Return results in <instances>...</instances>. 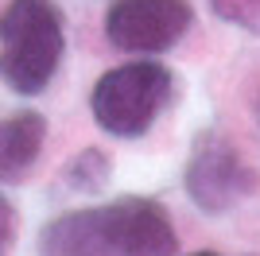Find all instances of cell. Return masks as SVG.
<instances>
[{"label":"cell","instance_id":"obj_1","mask_svg":"<svg viewBox=\"0 0 260 256\" xmlns=\"http://www.w3.org/2000/svg\"><path fill=\"white\" fill-rule=\"evenodd\" d=\"M39 256H179V237L159 202L117 198L47 221Z\"/></svg>","mask_w":260,"mask_h":256},{"label":"cell","instance_id":"obj_2","mask_svg":"<svg viewBox=\"0 0 260 256\" xmlns=\"http://www.w3.org/2000/svg\"><path fill=\"white\" fill-rule=\"evenodd\" d=\"M62 12L54 0H8L0 12V78L8 89L35 97L62 62Z\"/></svg>","mask_w":260,"mask_h":256},{"label":"cell","instance_id":"obj_3","mask_svg":"<svg viewBox=\"0 0 260 256\" xmlns=\"http://www.w3.org/2000/svg\"><path fill=\"white\" fill-rule=\"evenodd\" d=\"M171 101V70L159 62H128L98 78L89 109L93 120L117 140H136L155 124Z\"/></svg>","mask_w":260,"mask_h":256},{"label":"cell","instance_id":"obj_4","mask_svg":"<svg viewBox=\"0 0 260 256\" xmlns=\"http://www.w3.org/2000/svg\"><path fill=\"white\" fill-rule=\"evenodd\" d=\"M252 190H256V175L249 159L225 136L202 132L186 159V194L194 198V206L206 213H221L245 202Z\"/></svg>","mask_w":260,"mask_h":256},{"label":"cell","instance_id":"obj_5","mask_svg":"<svg viewBox=\"0 0 260 256\" xmlns=\"http://www.w3.org/2000/svg\"><path fill=\"white\" fill-rule=\"evenodd\" d=\"M190 0H113L105 12V35L132 54L167 51L190 31Z\"/></svg>","mask_w":260,"mask_h":256},{"label":"cell","instance_id":"obj_6","mask_svg":"<svg viewBox=\"0 0 260 256\" xmlns=\"http://www.w3.org/2000/svg\"><path fill=\"white\" fill-rule=\"evenodd\" d=\"M47 140V120L35 109L0 117V182H20L35 167Z\"/></svg>","mask_w":260,"mask_h":256},{"label":"cell","instance_id":"obj_7","mask_svg":"<svg viewBox=\"0 0 260 256\" xmlns=\"http://www.w3.org/2000/svg\"><path fill=\"white\" fill-rule=\"evenodd\" d=\"M12 237H16V206L0 194V252L12 245Z\"/></svg>","mask_w":260,"mask_h":256},{"label":"cell","instance_id":"obj_8","mask_svg":"<svg viewBox=\"0 0 260 256\" xmlns=\"http://www.w3.org/2000/svg\"><path fill=\"white\" fill-rule=\"evenodd\" d=\"M190 256H221V252H190Z\"/></svg>","mask_w":260,"mask_h":256}]
</instances>
